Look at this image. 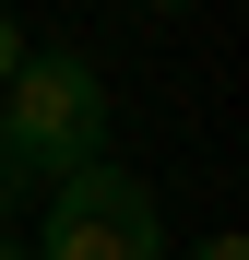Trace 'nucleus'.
I'll use <instances>...</instances> for the list:
<instances>
[{
	"instance_id": "20e7f679",
	"label": "nucleus",
	"mask_w": 249,
	"mask_h": 260,
	"mask_svg": "<svg viewBox=\"0 0 249 260\" xmlns=\"http://www.w3.org/2000/svg\"><path fill=\"white\" fill-rule=\"evenodd\" d=\"M24 48H36V36H24L12 12H0V83H12V71H24Z\"/></svg>"
},
{
	"instance_id": "423d86ee",
	"label": "nucleus",
	"mask_w": 249,
	"mask_h": 260,
	"mask_svg": "<svg viewBox=\"0 0 249 260\" xmlns=\"http://www.w3.org/2000/svg\"><path fill=\"white\" fill-rule=\"evenodd\" d=\"M0 260H36V248H24V237H0Z\"/></svg>"
},
{
	"instance_id": "f03ea898",
	"label": "nucleus",
	"mask_w": 249,
	"mask_h": 260,
	"mask_svg": "<svg viewBox=\"0 0 249 260\" xmlns=\"http://www.w3.org/2000/svg\"><path fill=\"white\" fill-rule=\"evenodd\" d=\"M36 260H166V213H154V189L131 166H83V178L48 189Z\"/></svg>"
},
{
	"instance_id": "7ed1b4c3",
	"label": "nucleus",
	"mask_w": 249,
	"mask_h": 260,
	"mask_svg": "<svg viewBox=\"0 0 249 260\" xmlns=\"http://www.w3.org/2000/svg\"><path fill=\"white\" fill-rule=\"evenodd\" d=\"M12 201H24V166H12V130H0V225H12Z\"/></svg>"
},
{
	"instance_id": "0eeeda50",
	"label": "nucleus",
	"mask_w": 249,
	"mask_h": 260,
	"mask_svg": "<svg viewBox=\"0 0 249 260\" xmlns=\"http://www.w3.org/2000/svg\"><path fill=\"white\" fill-rule=\"evenodd\" d=\"M143 12H190V0H143Z\"/></svg>"
},
{
	"instance_id": "39448f33",
	"label": "nucleus",
	"mask_w": 249,
	"mask_h": 260,
	"mask_svg": "<svg viewBox=\"0 0 249 260\" xmlns=\"http://www.w3.org/2000/svg\"><path fill=\"white\" fill-rule=\"evenodd\" d=\"M190 260H249V248H237V237H202V248H190Z\"/></svg>"
},
{
	"instance_id": "f257e3e1",
	"label": "nucleus",
	"mask_w": 249,
	"mask_h": 260,
	"mask_svg": "<svg viewBox=\"0 0 249 260\" xmlns=\"http://www.w3.org/2000/svg\"><path fill=\"white\" fill-rule=\"evenodd\" d=\"M0 130H12V166L24 189L36 178H83V166H107V83L83 48H24V71L0 83Z\"/></svg>"
}]
</instances>
